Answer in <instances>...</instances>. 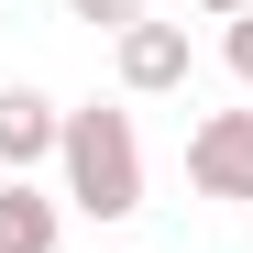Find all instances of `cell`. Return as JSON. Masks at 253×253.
<instances>
[{"label":"cell","mask_w":253,"mask_h":253,"mask_svg":"<svg viewBox=\"0 0 253 253\" xmlns=\"http://www.w3.org/2000/svg\"><path fill=\"white\" fill-rule=\"evenodd\" d=\"M66 242V198H44L33 176H0V253H55Z\"/></svg>","instance_id":"obj_5"},{"label":"cell","mask_w":253,"mask_h":253,"mask_svg":"<svg viewBox=\"0 0 253 253\" xmlns=\"http://www.w3.org/2000/svg\"><path fill=\"white\" fill-rule=\"evenodd\" d=\"M110 66H121V88H132V99H176L187 88V22H132V33H121V44H110Z\"/></svg>","instance_id":"obj_4"},{"label":"cell","mask_w":253,"mask_h":253,"mask_svg":"<svg viewBox=\"0 0 253 253\" xmlns=\"http://www.w3.org/2000/svg\"><path fill=\"white\" fill-rule=\"evenodd\" d=\"M66 22H88V33H132V22H154V0H66Z\"/></svg>","instance_id":"obj_6"},{"label":"cell","mask_w":253,"mask_h":253,"mask_svg":"<svg viewBox=\"0 0 253 253\" xmlns=\"http://www.w3.org/2000/svg\"><path fill=\"white\" fill-rule=\"evenodd\" d=\"M55 154H66V99H44L33 77H0V176H33Z\"/></svg>","instance_id":"obj_3"},{"label":"cell","mask_w":253,"mask_h":253,"mask_svg":"<svg viewBox=\"0 0 253 253\" xmlns=\"http://www.w3.org/2000/svg\"><path fill=\"white\" fill-rule=\"evenodd\" d=\"M187 11H209V22H242V11H253V0H187Z\"/></svg>","instance_id":"obj_8"},{"label":"cell","mask_w":253,"mask_h":253,"mask_svg":"<svg viewBox=\"0 0 253 253\" xmlns=\"http://www.w3.org/2000/svg\"><path fill=\"white\" fill-rule=\"evenodd\" d=\"M187 187L253 209V110H198V132H187Z\"/></svg>","instance_id":"obj_2"},{"label":"cell","mask_w":253,"mask_h":253,"mask_svg":"<svg viewBox=\"0 0 253 253\" xmlns=\"http://www.w3.org/2000/svg\"><path fill=\"white\" fill-rule=\"evenodd\" d=\"M55 198L77 209V220H132L143 209V132L121 99H77L66 110V154H55Z\"/></svg>","instance_id":"obj_1"},{"label":"cell","mask_w":253,"mask_h":253,"mask_svg":"<svg viewBox=\"0 0 253 253\" xmlns=\"http://www.w3.org/2000/svg\"><path fill=\"white\" fill-rule=\"evenodd\" d=\"M220 66H231L242 88H253V11H242V22H220Z\"/></svg>","instance_id":"obj_7"}]
</instances>
